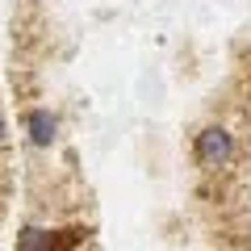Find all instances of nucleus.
<instances>
[{
	"label": "nucleus",
	"mask_w": 251,
	"mask_h": 251,
	"mask_svg": "<svg viewBox=\"0 0 251 251\" xmlns=\"http://www.w3.org/2000/svg\"><path fill=\"white\" fill-rule=\"evenodd\" d=\"M193 159H197L201 172H222V168H230V159H234V134L226 130L222 122L201 126L197 138H193Z\"/></svg>",
	"instance_id": "1"
},
{
	"label": "nucleus",
	"mask_w": 251,
	"mask_h": 251,
	"mask_svg": "<svg viewBox=\"0 0 251 251\" xmlns=\"http://www.w3.org/2000/svg\"><path fill=\"white\" fill-rule=\"evenodd\" d=\"M25 134L34 147H50L54 138H59V117L50 113V109H29L25 113Z\"/></svg>",
	"instance_id": "2"
},
{
	"label": "nucleus",
	"mask_w": 251,
	"mask_h": 251,
	"mask_svg": "<svg viewBox=\"0 0 251 251\" xmlns=\"http://www.w3.org/2000/svg\"><path fill=\"white\" fill-rule=\"evenodd\" d=\"M17 251H50V230H42V226H21Z\"/></svg>",
	"instance_id": "3"
},
{
	"label": "nucleus",
	"mask_w": 251,
	"mask_h": 251,
	"mask_svg": "<svg viewBox=\"0 0 251 251\" xmlns=\"http://www.w3.org/2000/svg\"><path fill=\"white\" fill-rule=\"evenodd\" d=\"M84 239H88V230H80V226H72V230H50V251H72Z\"/></svg>",
	"instance_id": "4"
},
{
	"label": "nucleus",
	"mask_w": 251,
	"mask_h": 251,
	"mask_svg": "<svg viewBox=\"0 0 251 251\" xmlns=\"http://www.w3.org/2000/svg\"><path fill=\"white\" fill-rule=\"evenodd\" d=\"M9 138V122H4V113H0V143Z\"/></svg>",
	"instance_id": "5"
}]
</instances>
